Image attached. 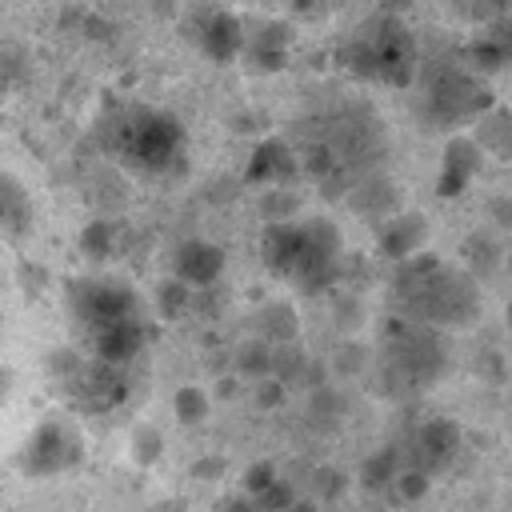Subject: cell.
Returning a JSON list of instances; mask_svg holds the SVG:
<instances>
[{
  "mask_svg": "<svg viewBox=\"0 0 512 512\" xmlns=\"http://www.w3.org/2000/svg\"><path fill=\"white\" fill-rule=\"evenodd\" d=\"M508 316H512V308H508Z\"/></svg>",
  "mask_w": 512,
  "mask_h": 512,
  "instance_id": "7",
  "label": "cell"
},
{
  "mask_svg": "<svg viewBox=\"0 0 512 512\" xmlns=\"http://www.w3.org/2000/svg\"><path fill=\"white\" fill-rule=\"evenodd\" d=\"M176 404H180V416H184V420H200V412H204L200 392H188V388L180 392V400H176Z\"/></svg>",
  "mask_w": 512,
  "mask_h": 512,
  "instance_id": "6",
  "label": "cell"
},
{
  "mask_svg": "<svg viewBox=\"0 0 512 512\" xmlns=\"http://www.w3.org/2000/svg\"><path fill=\"white\" fill-rule=\"evenodd\" d=\"M284 148L280 144H264L260 148V156H256V164H252V176H268V172H280L284 164Z\"/></svg>",
  "mask_w": 512,
  "mask_h": 512,
  "instance_id": "5",
  "label": "cell"
},
{
  "mask_svg": "<svg viewBox=\"0 0 512 512\" xmlns=\"http://www.w3.org/2000/svg\"><path fill=\"white\" fill-rule=\"evenodd\" d=\"M176 144H180V128L156 112H140V116L124 120V128H120V148L152 168L168 164L176 156Z\"/></svg>",
  "mask_w": 512,
  "mask_h": 512,
  "instance_id": "1",
  "label": "cell"
},
{
  "mask_svg": "<svg viewBox=\"0 0 512 512\" xmlns=\"http://www.w3.org/2000/svg\"><path fill=\"white\" fill-rule=\"evenodd\" d=\"M208 44H212V52H216V56H220V52H228V48L236 44V20L216 16V20H212V28H208Z\"/></svg>",
  "mask_w": 512,
  "mask_h": 512,
  "instance_id": "4",
  "label": "cell"
},
{
  "mask_svg": "<svg viewBox=\"0 0 512 512\" xmlns=\"http://www.w3.org/2000/svg\"><path fill=\"white\" fill-rule=\"evenodd\" d=\"M64 432L60 428H44L40 436H36V448H32V468L36 472H48V468H56V464H64Z\"/></svg>",
  "mask_w": 512,
  "mask_h": 512,
  "instance_id": "3",
  "label": "cell"
},
{
  "mask_svg": "<svg viewBox=\"0 0 512 512\" xmlns=\"http://www.w3.org/2000/svg\"><path fill=\"white\" fill-rule=\"evenodd\" d=\"M216 268H220V252L208 248V244H188V248L180 252V272H184L188 280H196V284L212 280Z\"/></svg>",
  "mask_w": 512,
  "mask_h": 512,
  "instance_id": "2",
  "label": "cell"
}]
</instances>
